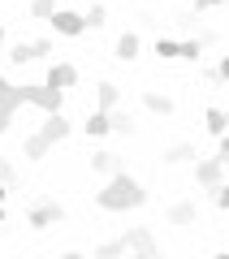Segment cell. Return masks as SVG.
Returning a JSON list of instances; mask_svg holds the SVG:
<instances>
[{"label":"cell","mask_w":229,"mask_h":259,"mask_svg":"<svg viewBox=\"0 0 229 259\" xmlns=\"http://www.w3.org/2000/svg\"><path fill=\"white\" fill-rule=\"evenodd\" d=\"M225 0H195V13H203V9H220Z\"/></svg>","instance_id":"4316f807"},{"label":"cell","mask_w":229,"mask_h":259,"mask_svg":"<svg viewBox=\"0 0 229 259\" xmlns=\"http://www.w3.org/2000/svg\"><path fill=\"white\" fill-rule=\"evenodd\" d=\"M195 143H173V147L165 151V164H195Z\"/></svg>","instance_id":"2e32d148"},{"label":"cell","mask_w":229,"mask_h":259,"mask_svg":"<svg viewBox=\"0 0 229 259\" xmlns=\"http://www.w3.org/2000/svg\"><path fill=\"white\" fill-rule=\"evenodd\" d=\"M18 95H22V104H35L39 112H48V117H56V112L65 108V91H56V87H18Z\"/></svg>","instance_id":"3957f363"},{"label":"cell","mask_w":229,"mask_h":259,"mask_svg":"<svg viewBox=\"0 0 229 259\" xmlns=\"http://www.w3.org/2000/svg\"><path fill=\"white\" fill-rule=\"evenodd\" d=\"M199 56H203L199 35H195V39H177V61H199Z\"/></svg>","instance_id":"d6986e66"},{"label":"cell","mask_w":229,"mask_h":259,"mask_svg":"<svg viewBox=\"0 0 229 259\" xmlns=\"http://www.w3.org/2000/svg\"><path fill=\"white\" fill-rule=\"evenodd\" d=\"M225 108H208L203 112V125H208V134H216V139H225Z\"/></svg>","instance_id":"ac0fdd59"},{"label":"cell","mask_w":229,"mask_h":259,"mask_svg":"<svg viewBox=\"0 0 229 259\" xmlns=\"http://www.w3.org/2000/svg\"><path fill=\"white\" fill-rule=\"evenodd\" d=\"M104 22H108V9L104 5H91V13H83V26H91V30H100Z\"/></svg>","instance_id":"7402d4cb"},{"label":"cell","mask_w":229,"mask_h":259,"mask_svg":"<svg viewBox=\"0 0 229 259\" xmlns=\"http://www.w3.org/2000/svg\"><path fill=\"white\" fill-rule=\"evenodd\" d=\"M30 13H35L39 22H48V18L56 13V0H30Z\"/></svg>","instance_id":"603a6c76"},{"label":"cell","mask_w":229,"mask_h":259,"mask_svg":"<svg viewBox=\"0 0 229 259\" xmlns=\"http://www.w3.org/2000/svg\"><path fill=\"white\" fill-rule=\"evenodd\" d=\"M126 255V246H121V238H112V242H100V246L91 250V259H121Z\"/></svg>","instance_id":"ffe728a7"},{"label":"cell","mask_w":229,"mask_h":259,"mask_svg":"<svg viewBox=\"0 0 229 259\" xmlns=\"http://www.w3.org/2000/svg\"><path fill=\"white\" fill-rule=\"evenodd\" d=\"M0 225H5V207H0Z\"/></svg>","instance_id":"1f68e13d"},{"label":"cell","mask_w":229,"mask_h":259,"mask_svg":"<svg viewBox=\"0 0 229 259\" xmlns=\"http://www.w3.org/2000/svg\"><path fill=\"white\" fill-rule=\"evenodd\" d=\"M48 52H52V44H48V39H30V44H13L9 61H13V65H30V61H44Z\"/></svg>","instance_id":"9c48e42d"},{"label":"cell","mask_w":229,"mask_h":259,"mask_svg":"<svg viewBox=\"0 0 229 259\" xmlns=\"http://www.w3.org/2000/svg\"><path fill=\"white\" fill-rule=\"evenodd\" d=\"M18 108H22V95H18V87L0 78V134L9 130V121H13V112H18Z\"/></svg>","instance_id":"ba28073f"},{"label":"cell","mask_w":229,"mask_h":259,"mask_svg":"<svg viewBox=\"0 0 229 259\" xmlns=\"http://www.w3.org/2000/svg\"><path fill=\"white\" fill-rule=\"evenodd\" d=\"M212 203H216L220 212L229 207V186H225V182H220V186H212Z\"/></svg>","instance_id":"d4e9b609"},{"label":"cell","mask_w":229,"mask_h":259,"mask_svg":"<svg viewBox=\"0 0 229 259\" xmlns=\"http://www.w3.org/2000/svg\"><path fill=\"white\" fill-rule=\"evenodd\" d=\"M91 168H95V173H104V177H112V173H121L126 164H121L117 151H91Z\"/></svg>","instance_id":"8fae6325"},{"label":"cell","mask_w":229,"mask_h":259,"mask_svg":"<svg viewBox=\"0 0 229 259\" xmlns=\"http://www.w3.org/2000/svg\"><path fill=\"white\" fill-rule=\"evenodd\" d=\"M95 104H100V108L95 112H112L121 104V91H117V82H108V78H104L100 87H95Z\"/></svg>","instance_id":"7c38bea8"},{"label":"cell","mask_w":229,"mask_h":259,"mask_svg":"<svg viewBox=\"0 0 229 259\" xmlns=\"http://www.w3.org/2000/svg\"><path fill=\"white\" fill-rule=\"evenodd\" d=\"M143 108H147V112H156V117H173L177 104L169 100V95H160V91H143Z\"/></svg>","instance_id":"5bb4252c"},{"label":"cell","mask_w":229,"mask_h":259,"mask_svg":"<svg viewBox=\"0 0 229 259\" xmlns=\"http://www.w3.org/2000/svg\"><path fill=\"white\" fill-rule=\"evenodd\" d=\"M44 87H56V91H69V87H78V65H69V61H52V69H48Z\"/></svg>","instance_id":"52a82bcc"},{"label":"cell","mask_w":229,"mask_h":259,"mask_svg":"<svg viewBox=\"0 0 229 259\" xmlns=\"http://www.w3.org/2000/svg\"><path fill=\"white\" fill-rule=\"evenodd\" d=\"M112 56H117V61H134V56H138V35H134V30H121V35H117Z\"/></svg>","instance_id":"9a60e30c"},{"label":"cell","mask_w":229,"mask_h":259,"mask_svg":"<svg viewBox=\"0 0 229 259\" xmlns=\"http://www.w3.org/2000/svg\"><path fill=\"white\" fill-rule=\"evenodd\" d=\"M108 134H134V117L126 108H112L108 112Z\"/></svg>","instance_id":"e0dca14e"},{"label":"cell","mask_w":229,"mask_h":259,"mask_svg":"<svg viewBox=\"0 0 229 259\" xmlns=\"http://www.w3.org/2000/svg\"><path fill=\"white\" fill-rule=\"evenodd\" d=\"M56 259H87V255H83V250H61Z\"/></svg>","instance_id":"83f0119b"},{"label":"cell","mask_w":229,"mask_h":259,"mask_svg":"<svg viewBox=\"0 0 229 259\" xmlns=\"http://www.w3.org/2000/svg\"><path fill=\"white\" fill-rule=\"evenodd\" d=\"M121 246H126V255H130V250H134V255H160V246H156V238H151L147 225L126 229V233H121Z\"/></svg>","instance_id":"5b68a950"},{"label":"cell","mask_w":229,"mask_h":259,"mask_svg":"<svg viewBox=\"0 0 229 259\" xmlns=\"http://www.w3.org/2000/svg\"><path fill=\"white\" fill-rule=\"evenodd\" d=\"M69 134H73V121L65 117V112H56V117H48L44 125H39L35 134H30V139L22 143V156H26V160H44L48 151H52L56 143H65Z\"/></svg>","instance_id":"7a4b0ae2"},{"label":"cell","mask_w":229,"mask_h":259,"mask_svg":"<svg viewBox=\"0 0 229 259\" xmlns=\"http://www.w3.org/2000/svg\"><path fill=\"white\" fill-rule=\"evenodd\" d=\"M61 221H65V207L56 203V199H35L30 212H26L30 229H52V225H61Z\"/></svg>","instance_id":"277c9868"},{"label":"cell","mask_w":229,"mask_h":259,"mask_svg":"<svg viewBox=\"0 0 229 259\" xmlns=\"http://www.w3.org/2000/svg\"><path fill=\"white\" fill-rule=\"evenodd\" d=\"M48 22H52V30H56V35H65V39H78L87 30L83 26V13H69V9H56Z\"/></svg>","instance_id":"30bf717a"},{"label":"cell","mask_w":229,"mask_h":259,"mask_svg":"<svg viewBox=\"0 0 229 259\" xmlns=\"http://www.w3.org/2000/svg\"><path fill=\"white\" fill-rule=\"evenodd\" d=\"M0 44H5V26H0Z\"/></svg>","instance_id":"d6a6232c"},{"label":"cell","mask_w":229,"mask_h":259,"mask_svg":"<svg viewBox=\"0 0 229 259\" xmlns=\"http://www.w3.org/2000/svg\"><path fill=\"white\" fill-rule=\"evenodd\" d=\"M87 134H91V139H104V134H108V112H91V117H87Z\"/></svg>","instance_id":"44dd1931"},{"label":"cell","mask_w":229,"mask_h":259,"mask_svg":"<svg viewBox=\"0 0 229 259\" xmlns=\"http://www.w3.org/2000/svg\"><path fill=\"white\" fill-rule=\"evenodd\" d=\"M5 194H9V186H0V207H5Z\"/></svg>","instance_id":"f1b7e54d"},{"label":"cell","mask_w":229,"mask_h":259,"mask_svg":"<svg viewBox=\"0 0 229 259\" xmlns=\"http://www.w3.org/2000/svg\"><path fill=\"white\" fill-rule=\"evenodd\" d=\"M212 259H229V250H216V255H212Z\"/></svg>","instance_id":"f546056e"},{"label":"cell","mask_w":229,"mask_h":259,"mask_svg":"<svg viewBox=\"0 0 229 259\" xmlns=\"http://www.w3.org/2000/svg\"><path fill=\"white\" fill-rule=\"evenodd\" d=\"M13 182H18V173H13V164H9V160L0 156V186H13Z\"/></svg>","instance_id":"484cf974"},{"label":"cell","mask_w":229,"mask_h":259,"mask_svg":"<svg viewBox=\"0 0 229 259\" xmlns=\"http://www.w3.org/2000/svg\"><path fill=\"white\" fill-rule=\"evenodd\" d=\"M95 203H100L104 212H134V207L147 203V186L121 168V173H112L108 182H104V190L95 194Z\"/></svg>","instance_id":"6da1fadb"},{"label":"cell","mask_w":229,"mask_h":259,"mask_svg":"<svg viewBox=\"0 0 229 259\" xmlns=\"http://www.w3.org/2000/svg\"><path fill=\"white\" fill-rule=\"evenodd\" d=\"M195 182H199L203 190H212V186H220V182H225V160H220V156L195 160Z\"/></svg>","instance_id":"8992f818"},{"label":"cell","mask_w":229,"mask_h":259,"mask_svg":"<svg viewBox=\"0 0 229 259\" xmlns=\"http://www.w3.org/2000/svg\"><path fill=\"white\" fill-rule=\"evenodd\" d=\"M156 56L160 61H177V39H156Z\"/></svg>","instance_id":"cb8c5ba5"},{"label":"cell","mask_w":229,"mask_h":259,"mask_svg":"<svg viewBox=\"0 0 229 259\" xmlns=\"http://www.w3.org/2000/svg\"><path fill=\"white\" fill-rule=\"evenodd\" d=\"M165 216H169V225H195L199 221V207H195V199H182V203H173Z\"/></svg>","instance_id":"4fadbf2b"},{"label":"cell","mask_w":229,"mask_h":259,"mask_svg":"<svg viewBox=\"0 0 229 259\" xmlns=\"http://www.w3.org/2000/svg\"><path fill=\"white\" fill-rule=\"evenodd\" d=\"M134 259H160V255H134Z\"/></svg>","instance_id":"4dcf8cb0"}]
</instances>
